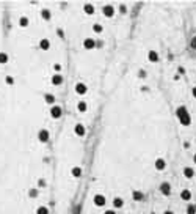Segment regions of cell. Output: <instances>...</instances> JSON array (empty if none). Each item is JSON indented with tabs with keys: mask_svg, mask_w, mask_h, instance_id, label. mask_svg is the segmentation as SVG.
Here are the masks:
<instances>
[{
	"mask_svg": "<svg viewBox=\"0 0 196 214\" xmlns=\"http://www.w3.org/2000/svg\"><path fill=\"white\" fill-rule=\"evenodd\" d=\"M13 82H14V79H13V77H6V84H10V85H11Z\"/></svg>",
	"mask_w": 196,
	"mask_h": 214,
	"instance_id": "33",
	"label": "cell"
},
{
	"mask_svg": "<svg viewBox=\"0 0 196 214\" xmlns=\"http://www.w3.org/2000/svg\"><path fill=\"white\" fill-rule=\"evenodd\" d=\"M113 206L115 208H122V206H124V200H122L121 197H115L113 198Z\"/></svg>",
	"mask_w": 196,
	"mask_h": 214,
	"instance_id": "15",
	"label": "cell"
},
{
	"mask_svg": "<svg viewBox=\"0 0 196 214\" xmlns=\"http://www.w3.org/2000/svg\"><path fill=\"white\" fill-rule=\"evenodd\" d=\"M176 115H177V118H179V121H180L182 126H188V124L191 123L190 114H188V110H187L185 106H180L177 110H176Z\"/></svg>",
	"mask_w": 196,
	"mask_h": 214,
	"instance_id": "1",
	"label": "cell"
},
{
	"mask_svg": "<svg viewBox=\"0 0 196 214\" xmlns=\"http://www.w3.org/2000/svg\"><path fill=\"white\" fill-rule=\"evenodd\" d=\"M191 95H193V96H195V98H196V87L193 88V90H191Z\"/></svg>",
	"mask_w": 196,
	"mask_h": 214,
	"instance_id": "36",
	"label": "cell"
},
{
	"mask_svg": "<svg viewBox=\"0 0 196 214\" xmlns=\"http://www.w3.org/2000/svg\"><path fill=\"white\" fill-rule=\"evenodd\" d=\"M52 84L53 85H61V84H63V76H61V74H55L52 77Z\"/></svg>",
	"mask_w": 196,
	"mask_h": 214,
	"instance_id": "16",
	"label": "cell"
},
{
	"mask_svg": "<svg viewBox=\"0 0 196 214\" xmlns=\"http://www.w3.org/2000/svg\"><path fill=\"white\" fill-rule=\"evenodd\" d=\"M83 11H85L86 14H93L94 13V5H91V3H85V5H83Z\"/></svg>",
	"mask_w": 196,
	"mask_h": 214,
	"instance_id": "18",
	"label": "cell"
},
{
	"mask_svg": "<svg viewBox=\"0 0 196 214\" xmlns=\"http://www.w3.org/2000/svg\"><path fill=\"white\" fill-rule=\"evenodd\" d=\"M104 214H116V213H115L113 209H108V211H105V213H104Z\"/></svg>",
	"mask_w": 196,
	"mask_h": 214,
	"instance_id": "35",
	"label": "cell"
},
{
	"mask_svg": "<svg viewBox=\"0 0 196 214\" xmlns=\"http://www.w3.org/2000/svg\"><path fill=\"white\" fill-rule=\"evenodd\" d=\"M191 47H193V49H196V36H193V38H191Z\"/></svg>",
	"mask_w": 196,
	"mask_h": 214,
	"instance_id": "32",
	"label": "cell"
},
{
	"mask_svg": "<svg viewBox=\"0 0 196 214\" xmlns=\"http://www.w3.org/2000/svg\"><path fill=\"white\" fill-rule=\"evenodd\" d=\"M49 137H50V134H49V131H47V129H41V131H39V134H38V139H39V142H43V143L47 142Z\"/></svg>",
	"mask_w": 196,
	"mask_h": 214,
	"instance_id": "7",
	"label": "cell"
},
{
	"mask_svg": "<svg viewBox=\"0 0 196 214\" xmlns=\"http://www.w3.org/2000/svg\"><path fill=\"white\" fill-rule=\"evenodd\" d=\"M28 197H30V198L38 197V189H30V190H28Z\"/></svg>",
	"mask_w": 196,
	"mask_h": 214,
	"instance_id": "28",
	"label": "cell"
},
{
	"mask_svg": "<svg viewBox=\"0 0 196 214\" xmlns=\"http://www.w3.org/2000/svg\"><path fill=\"white\" fill-rule=\"evenodd\" d=\"M61 114H63V110H61L60 106H53L50 109V116H52L53 120H58L60 116H61Z\"/></svg>",
	"mask_w": 196,
	"mask_h": 214,
	"instance_id": "3",
	"label": "cell"
},
{
	"mask_svg": "<svg viewBox=\"0 0 196 214\" xmlns=\"http://www.w3.org/2000/svg\"><path fill=\"white\" fill-rule=\"evenodd\" d=\"M38 186H39V188H44V186H46V180H44V178L38 180Z\"/></svg>",
	"mask_w": 196,
	"mask_h": 214,
	"instance_id": "30",
	"label": "cell"
},
{
	"mask_svg": "<svg viewBox=\"0 0 196 214\" xmlns=\"http://www.w3.org/2000/svg\"><path fill=\"white\" fill-rule=\"evenodd\" d=\"M133 198H135V200H141V198H143L144 195H143V192H140V190H133Z\"/></svg>",
	"mask_w": 196,
	"mask_h": 214,
	"instance_id": "26",
	"label": "cell"
},
{
	"mask_svg": "<svg viewBox=\"0 0 196 214\" xmlns=\"http://www.w3.org/2000/svg\"><path fill=\"white\" fill-rule=\"evenodd\" d=\"M30 24V21H28V17H25V16H22L21 19H19V25L22 27V29H25L27 25Z\"/></svg>",
	"mask_w": 196,
	"mask_h": 214,
	"instance_id": "21",
	"label": "cell"
},
{
	"mask_svg": "<svg viewBox=\"0 0 196 214\" xmlns=\"http://www.w3.org/2000/svg\"><path fill=\"white\" fill-rule=\"evenodd\" d=\"M193 175H195V170L191 169V167H185V169H184V176H185V178L191 180V178H193Z\"/></svg>",
	"mask_w": 196,
	"mask_h": 214,
	"instance_id": "14",
	"label": "cell"
},
{
	"mask_svg": "<svg viewBox=\"0 0 196 214\" xmlns=\"http://www.w3.org/2000/svg\"><path fill=\"white\" fill-rule=\"evenodd\" d=\"M187 214H196V206H195V205H188Z\"/></svg>",
	"mask_w": 196,
	"mask_h": 214,
	"instance_id": "27",
	"label": "cell"
},
{
	"mask_svg": "<svg viewBox=\"0 0 196 214\" xmlns=\"http://www.w3.org/2000/svg\"><path fill=\"white\" fill-rule=\"evenodd\" d=\"M148 60H149V61H152V63L159 61V54H157L155 50H149V54H148Z\"/></svg>",
	"mask_w": 196,
	"mask_h": 214,
	"instance_id": "13",
	"label": "cell"
},
{
	"mask_svg": "<svg viewBox=\"0 0 196 214\" xmlns=\"http://www.w3.org/2000/svg\"><path fill=\"white\" fill-rule=\"evenodd\" d=\"M138 74H140V77H146V71H143V69H141V71L138 72Z\"/></svg>",
	"mask_w": 196,
	"mask_h": 214,
	"instance_id": "34",
	"label": "cell"
},
{
	"mask_svg": "<svg viewBox=\"0 0 196 214\" xmlns=\"http://www.w3.org/2000/svg\"><path fill=\"white\" fill-rule=\"evenodd\" d=\"M93 201H94V205L96 206H104L107 203V198L102 195V194H96L94 198H93Z\"/></svg>",
	"mask_w": 196,
	"mask_h": 214,
	"instance_id": "2",
	"label": "cell"
},
{
	"mask_svg": "<svg viewBox=\"0 0 196 214\" xmlns=\"http://www.w3.org/2000/svg\"><path fill=\"white\" fill-rule=\"evenodd\" d=\"M8 60H10L8 54H6V52H0V65H5V63H8Z\"/></svg>",
	"mask_w": 196,
	"mask_h": 214,
	"instance_id": "20",
	"label": "cell"
},
{
	"mask_svg": "<svg viewBox=\"0 0 196 214\" xmlns=\"http://www.w3.org/2000/svg\"><path fill=\"white\" fill-rule=\"evenodd\" d=\"M86 91H88V88H86V85L83 82L75 84V93H77V95H85Z\"/></svg>",
	"mask_w": 196,
	"mask_h": 214,
	"instance_id": "8",
	"label": "cell"
},
{
	"mask_svg": "<svg viewBox=\"0 0 196 214\" xmlns=\"http://www.w3.org/2000/svg\"><path fill=\"white\" fill-rule=\"evenodd\" d=\"M74 132L79 137H83V135L86 134V129H85V126L83 124H75V128H74Z\"/></svg>",
	"mask_w": 196,
	"mask_h": 214,
	"instance_id": "9",
	"label": "cell"
},
{
	"mask_svg": "<svg viewBox=\"0 0 196 214\" xmlns=\"http://www.w3.org/2000/svg\"><path fill=\"white\" fill-rule=\"evenodd\" d=\"M193 161H195V162H196V154H195V156H193Z\"/></svg>",
	"mask_w": 196,
	"mask_h": 214,
	"instance_id": "38",
	"label": "cell"
},
{
	"mask_svg": "<svg viewBox=\"0 0 196 214\" xmlns=\"http://www.w3.org/2000/svg\"><path fill=\"white\" fill-rule=\"evenodd\" d=\"M93 32H94V33H102V32H104V27H102L101 24H94V25H93Z\"/></svg>",
	"mask_w": 196,
	"mask_h": 214,
	"instance_id": "24",
	"label": "cell"
},
{
	"mask_svg": "<svg viewBox=\"0 0 196 214\" xmlns=\"http://www.w3.org/2000/svg\"><path fill=\"white\" fill-rule=\"evenodd\" d=\"M39 47L43 50H49L50 49V41H49L47 38H43V40L39 41Z\"/></svg>",
	"mask_w": 196,
	"mask_h": 214,
	"instance_id": "12",
	"label": "cell"
},
{
	"mask_svg": "<svg viewBox=\"0 0 196 214\" xmlns=\"http://www.w3.org/2000/svg\"><path fill=\"white\" fill-rule=\"evenodd\" d=\"M50 16H52V14H50V11H49V10H43V11H41V17H43L44 21H49Z\"/></svg>",
	"mask_w": 196,
	"mask_h": 214,
	"instance_id": "22",
	"label": "cell"
},
{
	"mask_svg": "<svg viewBox=\"0 0 196 214\" xmlns=\"http://www.w3.org/2000/svg\"><path fill=\"white\" fill-rule=\"evenodd\" d=\"M83 47L86 50H93L96 47V41L93 38H85V41H83Z\"/></svg>",
	"mask_w": 196,
	"mask_h": 214,
	"instance_id": "6",
	"label": "cell"
},
{
	"mask_svg": "<svg viewBox=\"0 0 196 214\" xmlns=\"http://www.w3.org/2000/svg\"><path fill=\"white\" fill-rule=\"evenodd\" d=\"M102 13H104V16L105 17H113L115 16V8H113V5H105L102 8Z\"/></svg>",
	"mask_w": 196,
	"mask_h": 214,
	"instance_id": "4",
	"label": "cell"
},
{
	"mask_svg": "<svg viewBox=\"0 0 196 214\" xmlns=\"http://www.w3.org/2000/svg\"><path fill=\"white\" fill-rule=\"evenodd\" d=\"M165 167H166V162H165V159H162V158L155 159V169H157V170H165Z\"/></svg>",
	"mask_w": 196,
	"mask_h": 214,
	"instance_id": "10",
	"label": "cell"
},
{
	"mask_svg": "<svg viewBox=\"0 0 196 214\" xmlns=\"http://www.w3.org/2000/svg\"><path fill=\"white\" fill-rule=\"evenodd\" d=\"M119 11H121L122 14H124L126 11H127V6H126V5H119Z\"/></svg>",
	"mask_w": 196,
	"mask_h": 214,
	"instance_id": "31",
	"label": "cell"
},
{
	"mask_svg": "<svg viewBox=\"0 0 196 214\" xmlns=\"http://www.w3.org/2000/svg\"><path fill=\"white\" fill-rule=\"evenodd\" d=\"M71 175H72L74 178H80V176H82V169H80V167H72Z\"/></svg>",
	"mask_w": 196,
	"mask_h": 214,
	"instance_id": "17",
	"label": "cell"
},
{
	"mask_svg": "<svg viewBox=\"0 0 196 214\" xmlns=\"http://www.w3.org/2000/svg\"><path fill=\"white\" fill-rule=\"evenodd\" d=\"M159 189H160V192H162L163 195H166V197L171 194V184H170V183H166V181H165V183H162Z\"/></svg>",
	"mask_w": 196,
	"mask_h": 214,
	"instance_id": "5",
	"label": "cell"
},
{
	"mask_svg": "<svg viewBox=\"0 0 196 214\" xmlns=\"http://www.w3.org/2000/svg\"><path fill=\"white\" fill-rule=\"evenodd\" d=\"M163 214H174V213H173V211H165Z\"/></svg>",
	"mask_w": 196,
	"mask_h": 214,
	"instance_id": "37",
	"label": "cell"
},
{
	"mask_svg": "<svg viewBox=\"0 0 196 214\" xmlns=\"http://www.w3.org/2000/svg\"><path fill=\"white\" fill-rule=\"evenodd\" d=\"M44 99H46V102H47V104H55V96H53V95H46Z\"/></svg>",
	"mask_w": 196,
	"mask_h": 214,
	"instance_id": "23",
	"label": "cell"
},
{
	"mask_svg": "<svg viewBox=\"0 0 196 214\" xmlns=\"http://www.w3.org/2000/svg\"><path fill=\"white\" fill-rule=\"evenodd\" d=\"M180 198H182L184 201H190L191 200V192L188 189H184L182 192H180Z\"/></svg>",
	"mask_w": 196,
	"mask_h": 214,
	"instance_id": "11",
	"label": "cell"
},
{
	"mask_svg": "<svg viewBox=\"0 0 196 214\" xmlns=\"http://www.w3.org/2000/svg\"><path fill=\"white\" fill-rule=\"evenodd\" d=\"M86 109H88V104L85 102V101H80V102L77 104V110L82 112V114H83V112H86Z\"/></svg>",
	"mask_w": 196,
	"mask_h": 214,
	"instance_id": "19",
	"label": "cell"
},
{
	"mask_svg": "<svg viewBox=\"0 0 196 214\" xmlns=\"http://www.w3.org/2000/svg\"><path fill=\"white\" fill-rule=\"evenodd\" d=\"M36 214H49L47 206H39V208L36 209Z\"/></svg>",
	"mask_w": 196,
	"mask_h": 214,
	"instance_id": "25",
	"label": "cell"
},
{
	"mask_svg": "<svg viewBox=\"0 0 196 214\" xmlns=\"http://www.w3.org/2000/svg\"><path fill=\"white\" fill-rule=\"evenodd\" d=\"M53 71H57V74H58V72L61 71V65H58V63H55V65H53Z\"/></svg>",
	"mask_w": 196,
	"mask_h": 214,
	"instance_id": "29",
	"label": "cell"
}]
</instances>
